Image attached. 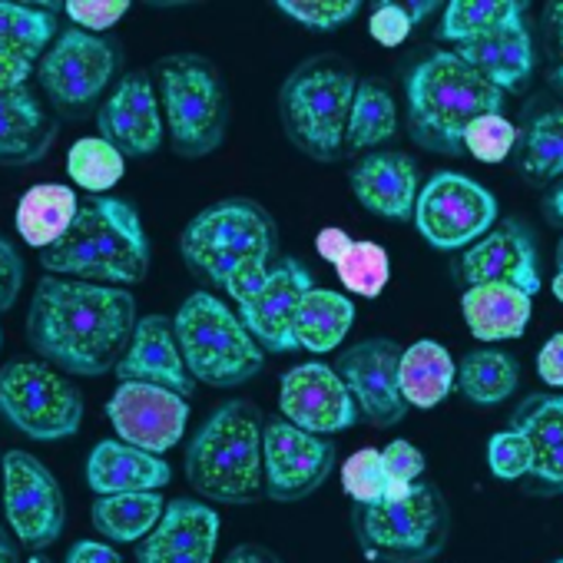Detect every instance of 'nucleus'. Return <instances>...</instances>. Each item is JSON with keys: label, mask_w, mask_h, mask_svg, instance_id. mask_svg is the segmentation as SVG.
<instances>
[{"label": "nucleus", "mask_w": 563, "mask_h": 563, "mask_svg": "<svg viewBox=\"0 0 563 563\" xmlns=\"http://www.w3.org/2000/svg\"><path fill=\"white\" fill-rule=\"evenodd\" d=\"M136 329V299L113 286L44 275L27 312L31 345L57 368L84 378L107 375Z\"/></svg>", "instance_id": "nucleus-1"}, {"label": "nucleus", "mask_w": 563, "mask_h": 563, "mask_svg": "<svg viewBox=\"0 0 563 563\" xmlns=\"http://www.w3.org/2000/svg\"><path fill=\"white\" fill-rule=\"evenodd\" d=\"M41 265L51 275L97 286L140 282L150 268V242L136 206L117 196H87L70 229L41 249Z\"/></svg>", "instance_id": "nucleus-2"}, {"label": "nucleus", "mask_w": 563, "mask_h": 563, "mask_svg": "<svg viewBox=\"0 0 563 563\" xmlns=\"http://www.w3.org/2000/svg\"><path fill=\"white\" fill-rule=\"evenodd\" d=\"M500 103L504 93L454 51L431 54L408 74V130L431 153L461 156L464 130L484 113H500Z\"/></svg>", "instance_id": "nucleus-3"}, {"label": "nucleus", "mask_w": 563, "mask_h": 563, "mask_svg": "<svg viewBox=\"0 0 563 563\" xmlns=\"http://www.w3.org/2000/svg\"><path fill=\"white\" fill-rule=\"evenodd\" d=\"M265 418L249 401L222 405L192 438L186 454L189 484L222 504H249L262 494Z\"/></svg>", "instance_id": "nucleus-4"}, {"label": "nucleus", "mask_w": 563, "mask_h": 563, "mask_svg": "<svg viewBox=\"0 0 563 563\" xmlns=\"http://www.w3.org/2000/svg\"><path fill=\"white\" fill-rule=\"evenodd\" d=\"M173 335L186 372L202 385L235 388L262 372V349L216 296H189L173 319Z\"/></svg>", "instance_id": "nucleus-5"}, {"label": "nucleus", "mask_w": 563, "mask_h": 563, "mask_svg": "<svg viewBox=\"0 0 563 563\" xmlns=\"http://www.w3.org/2000/svg\"><path fill=\"white\" fill-rule=\"evenodd\" d=\"M355 87V74L335 60L302 64L278 93V110L289 140L312 159H339L345 150Z\"/></svg>", "instance_id": "nucleus-6"}, {"label": "nucleus", "mask_w": 563, "mask_h": 563, "mask_svg": "<svg viewBox=\"0 0 563 563\" xmlns=\"http://www.w3.org/2000/svg\"><path fill=\"white\" fill-rule=\"evenodd\" d=\"M179 252L202 282L222 289V278L232 265L242 258H272L278 252V232L258 202L225 199L202 209L186 225Z\"/></svg>", "instance_id": "nucleus-7"}, {"label": "nucleus", "mask_w": 563, "mask_h": 563, "mask_svg": "<svg viewBox=\"0 0 563 563\" xmlns=\"http://www.w3.org/2000/svg\"><path fill=\"white\" fill-rule=\"evenodd\" d=\"M355 530L362 547L378 560L424 563L444 547L448 507L431 484L418 481L401 497L358 507Z\"/></svg>", "instance_id": "nucleus-8"}, {"label": "nucleus", "mask_w": 563, "mask_h": 563, "mask_svg": "<svg viewBox=\"0 0 563 563\" xmlns=\"http://www.w3.org/2000/svg\"><path fill=\"white\" fill-rule=\"evenodd\" d=\"M163 110L179 156H209L229 126V97L202 57H169L163 64Z\"/></svg>", "instance_id": "nucleus-9"}, {"label": "nucleus", "mask_w": 563, "mask_h": 563, "mask_svg": "<svg viewBox=\"0 0 563 563\" xmlns=\"http://www.w3.org/2000/svg\"><path fill=\"white\" fill-rule=\"evenodd\" d=\"M0 411L34 441L77 434L84 421L80 388L41 362H11L0 372Z\"/></svg>", "instance_id": "nucleus-10"}, {"label": "nucleus", "mask_w": 563, "mask_h": 563, "mask_svg": "<svg viewBox=\"0 0 563 563\" xmlns=\"http://www.w3.org/2000/svg\"><path fill=\"white\" fill-rule=\"evenodd\" d=\"M497 199L461 173H434L415 199V225L428 245L454 252L494 229Z\"/></svg>", "instance_id": "nucleus-11"}, {"label": "nucleus", "mask_w": 563, "mask_h": 563, "mask_svg": "<svg viewBox=\"0 0 563 563\" xmlns=\"http://www.w3.org/2000/svg\"><path fill=\"white\" fill-rule=\"evenodd\" d=\"M335 467V444L309 434L286 418L262 428V487L272 500H302L316 494Z\"/></svg>", "instance_id": "nucleus-12"}, {"label": "nucleus", "mask_w": 563, "mask_h": 563, "mask_svg": "<svg viewBox=\"0 0 563 563\" xmlns=\"http://www.w3.org/2000/svg\"><path fill=\"white\" fill-rule=\"evenodd\" d=\"M117 70V51L110 41L67 31L41 60V84L60 110H80L103 93Z\"/></svg>", "instance_id": "nucleus-13"}, {"label": "nucleus", "mask_w": 563, "mask_h": 563, "mask_svg": "<svg viewBox=\"0 0 563 563\" xmlns=\"http://www.w3.org/2000/svg\"><path fill=\"white\" fill-rule=\"evenodd\" d=\"M4 510L27 547H51L64 530L60 484L27 451H11L4 457Z\"/></svg>", "instance_id": "nucleus-14"}, {"label": "nucleus", "mask_w": 563, "mask_h": 563, "mask_svg": "<svg viewBox=\"0 0 563 563\" xmlns=\"http://www.w3.org/2000/svg\"><path fill=\"white\" fill-rule=\"evenodd\" d=\"M107 415L123 444H133L146 454H163L179 444L189 421V405L176 391L143 382H120Z\"/></svg>", "instance_id": "nucleus-15"}, {"label": "nucleus", "mask_w": 563, "mask_h": 563, "mask_svg": "<svg viewBox=\"0 0 563 563\" xmlns=\"http://www.w3.org/2000/svg\"><path fill=\"white\" fill-rule=\"evenodd\" d=\"M401 345L391 339H368L339 355L335 375L345 382L355 408L378 428H391L408 415V405L398 388Z\"/></svg>", "instance_id": "nucleus-16"}, {"label": "nucleus", "mask_w": 563, "mask_h": 563, "mask_svg": "<svg viewBox=\"0 0 563 563\" xmlns=\"http://www.w3.org/2000/svg\"><path fill=\"white\" fill-rule=\"evenodd\" d=\"M461 275L467 286H510L523 296L540 292V258L537 242L523 222H500L484 232L461 255Z\"/></svg>", "instance_id": "nucleus-17"}, {"label": "nucleus", "mask_w": 563, "mask_h": 563, "mask_svg": "<svg viewBox=\"0 0 563 563\" xmlns=\"http://www.w3.org/2000/svg\"><path fill=\"white\" fill-rule=\"evenodd\" d=\"M312 275L296 258H282L268 268L262 289L239 306V322L268 352H292L296 345V316L302 299L312 292Z\"/></svg>", "instance_id": "nucleus-18"}, {"label": "nucleus", "mask_w": 563, "mask_h": 563, "mask_svg": "<svg viewBox=\"0 0 563 563\" xmlns=\"http://www.w3.org/2000/svg\"><path fill=\"white\" fill-rule=\"evenodd\" d=\"M278 408L289 424L309 431V434H335L349 431L358 421L355 398L349 395L345 382L335 375V368L322 362H309L292 368L282 378Z\"/></svg>", "instance_id": "nucleus-19"}, {"label": "nucleus", "mask_w": 563, "mask_h": 563, "mask_svg": "<svg viewBox=\"0 0 563 563\" xmlns=\"http://www.w3.org/2000/svg\"><path fill=\"white\" fill-rule=\"evenodd\" d=\"M219 514L199 500H173L136 547V563H212Z\"/></svg>", "instance_id": "nucleus-20"}, {"label": "nucleus", "mask_w": 563, "mask_h": 563, "mask_svg": "<svg viewBox=\"0 0 563 563\" xmlns=\"http://www.w3.org/2000/svg\"><path fill=\"white\" fill-rule=\"evenodd\" d=\"M100 140L120 156H150L163 143L159 100L146 74H130L100 110Z\"/></svg>", "instance_id": "nucleus-21"}, {"label": "nucleus", "mask_w": 563, "mask_h": 563, "mask_svg": "<svg viewBox=\"0 0 563 563\" xmlns=\"http://www.w3.org/2000/svg\"><path fill=\"white\" fill-rule=\"evenodd\" d=\"M117 378L120 382H143V385H156L166 391H176L179 398L192 395V378L183 365L176 335H173V322L163 316H146L136 322L133 339L123 352V358L117 362Z\"/></svg>", "instance_id": "nucleus-22"}, {"label": "nucleus", "mask_w": 563, "mask_h": 563, "mask_svg": "<svg viewBox=\"0 0 563 563\" xmlns=\"http://www.w3.org/2000/svg\"><path fill=\"white\" fill-rule=\"evenodd\" d=\"M352 189L368 212L405 222L415 216L418 163L405 153H372L352 169Z\"/></svg>", "instance_id": "nucleus-23"}, {"label": "nucleus", "mask_w": 563, "mask_h": 563, "mask_svg": "<svg viewBox=\"0 0 563 563\" xmlns=\"http://www.w3.org/2000/svg\"><path fill=\"white\" fill-rule=\"evenodd\" d=\"M454 54L500 93L520 90V84H527L533 70V41H530L523 18H514L484 37L457 44Z\"/></svg>", "instance_id": "nucleus-24"}, {"label": "nucleus", "mask_w": 563, "mask_h": 563, "mask_svg": "<svg viewBox=\"0 0 563 563\" xmlns=\"http://www.w3.org/2000/svg\"><path fill=\"white\" fill-rule=\"evenodd\" d=\"M169 477H173V471L159 454H146L123 441H100L87 461V484L100 497L159 490L169 484Z\"/></svg>", "instance_id": "nucleus-25"}, {"label": "nucleus", "mask_w": 563, "mask_h": 563, "mask_svg": "<svg viewBox=\"0 0 563 563\" xmlns=\"http://www.w3.org/2000/svg\"><path fill=\"white\" fill-rule=\"evenodd\" d=\"M530 444V474L547 487L563 494V398L533 395L510 421Z\"/></svg>", "instance_id": "nucleus-26"}, {"label": "nucleus", "mask_w": 563, "mask_h": 563, "mask_svg": "<svg viewBox=\"0 0 563 563\" xmlns=\"http://www.w3.org/2000/svg\"><path fill=\"white\" fill-rule=\"evenodd\" d=\"M54 140L57 123L31 87L0 90V163H34Z\"/></svg>", "instance_id": "nucleus-27"}, {"label": "nucleus", "mask_w": 563, "mask_h": 563, "mask_svg": "<svg viewBox=\"0 0 563 563\" xmlns=\"http://www.w3.org/2000/svg\"><path fill=\"white\" fill-rule=\"evenodd\" d=\"M461 312L477 342H510L527 332L533 299L510 286H467Z\"/></svg>", "instance_id": "nucleus-28"}, {"label": "nucleus", "mask_w": 563, "mask_h": 563, "mask_svg": "<svg viewBox=\"0 0 563 563\" xmlns=\"http://www.w3.org/2000/svg\"><path fill=\"white\" fill-rule=\"evenodd\" d=\"M454 358L438 342H415L401 349L398 362V388L408 408H438L454 388Z\"/></svg>", "instance_id": "nucleus-29"}, {"label": "nucleus", "mask_w": 563, "mask_h": 563, "mask_svg": "<svg viewBox=\"0 0 563 563\" xmlns=\"http://www.w3.org/2000/svg\"><path fill=\"white\" fill-rule=\"evenodd\" d=\"M517 169L533 183L563 176V107H543L527 117L514 140Z\"/></svg>", "instance_id": "nucleus-30"}, {"label": "nucleus", "mask_w": 563, "mask_h": 563, "mask_svg": "<svg viewBox=\"0 0 563 563\" xmlns=\"http://www.w3.org/2000/svg\"><path fill=\"white\" fill-rule=\"evenodd\" d=\"M77 192L70 186L60 183H41L34 189L24 192L21 206H18V232L27 245L34 249H47L54 245L74 222L77 216Z\"/></svg>", "instance_id": "nucleus-31"}, {"label": "nucleus", "mask_w": 563, "mask_h": 563, "mask_svg": "<svg viewBox=\"0 0 563 563\" xmlns=\"http://www.w3.org/2000/svg\"><path fill=\"white\" fill-rule=\"evenodd\" d=\"M352 322H355L352 299H345L342 292L312 289L302 299L299 316H296V345L312 355L335 352L345 342Z\"/></svg>", "instance_id": "nucleus-32"}, {"label": "nucleus", "mask_w": 563, "mask_h": 563, "mask_svg": "<svg viewBox=\"0 0 563 563\" xmlns=\"http://www.w3.org/2000/svg\"><path fill=\"white\" fill-rule=\"evenodd\" d=\"M517 378H520L517 362L507 352H497V349L467 352L464 362L454 372V382H457L461 395L471 405H481V408L507 401L517 391Z\"/></svg>", "instance_id": "nucleus-33"}, {"label": "nucleus", "mask_w": 563, "mask_h": 563, "mask_svg": "<svg viewBox=\"0 0 563 563\" xmlns=\"http://www.w3.org/2000/svg\"><path fill=\"white\" fill-rule=\"evenodd\" d=\"M398 130V107L395 97L382 80H362L352 97L349 110V130H345V146L349 150H368L385 140H391Z\"/></svg>", "instance_id": "nucleus-34"}, {"label": "nucleus", "mask_w": 563, "mask_h": 563, "mask_svg": "<svg viewBox=\"0 0 563 563\" xmlns=\"http://www.w3.org/2000/svg\"><path fill=\"white\" fill-rule=\"evenodd\" d=\"M163 517V497L156 490L140 494H107L93 504V527L120 543L146 537Z\"/></svg>", "instance_id": "nucleus-35"}, {"label": "nucleus", "mask_w": 563, "mask_h": 563, "mask_svg": "<svg viewBox=\"0 0 563 563\" xmlns=\"http://www.w3.org/2000/svg\"><path fill=\"white\" fill-rule=\"evenodd\" d=\"M54 34H57V18L51 11L0 0V54L34 64L47 51Z\"/></svg>", "instance_id": "nucleus-36"}, {"label": "nucleus", "mask_w": 563, "mask_h": 563, "mask_svg": "<svg viewBox=\"0 0 563 563\" xmlns=\"http://www.w3.org/2000/svg\"><path fill=\"white\" fill-rule=\"evenodd\" d=\"M523 8L527 4H517V0H451L444 11L441 37L451 41L454 47L467 44L504 27L514 18H523Z\"/></svg>", "instance_id": "nucleus-37"}, {"label": "nucleus", "mask_w": 563, "mask_h": 563, "mask_svg": "<svg viewBox=\"0 0 563 563\" xmlns=\"http://www.w3.org/2000/svg\"><path fill=\"white\" fill-rule=\"evenodd\" d=\"M123 156L100 136H84L67 153V173L77 186H84L93 196L110 192L123 179Z\"/></svg>", "instance_id": "nucleus-38"}, {"label": "nucleus", "mask_w": 563, "mask_h": 563, "mask_svg": "<svg viewBox=\"0 0 563 563\" xmlns=\"http://www.w3.org/2000/svg\"><path fill=\"white\" fill-rule=\"evenodd\" d=\"M335 272L352 296L378 299L388 286V278H391V262L378 242H352L349 252L339 258Z\"/></svg>", "instance_id": "nucleus-39"}, {"label": "nucleus", "mask_w": 563, "mask_h": 563, "mask_svg": "<svg viewBox=\"0 0 563 563\" xmlns=\"http://www.w3.org/2000/svg\"><path fill=\"white\" fill-rule=\"evenodd\" d=\"M342 487L358 507L378 504L385 497V490H388V477H385V467H382V451H375V448L355 451L342 467Z\"/></svg>", "instance_id": "nucleus-40"}, {"label": "nucleus", "mask_w": 563, "mask_h": 563, "mask_svg": "<svg viewBox=\"0 0 563 563\" xmlns=\"http://www.w3.org/2000/svg\"><path fill=\"white\" fill-rule=\"evenodd\" d=\"M517 130L500 113H484L464 130V150L481 163H500L514 153Z\"/></svg>", "instance_id": "nucleus-41"}, {"label": "nucleus", "mask_w": 563, "mask_h": 563, "mask_svg": "<svg viewBox=\"0 0 563 563\" xmlns=\"http://www.w3.org/2000/svg\"><path fill=\"white\" fill-rule=\"evenodd\" d=\"M275 8L302 27L332 31V27H342L345 21H352L362 4L358 0H278Z\"/></svg>", "instance_id": "nucleus-42"}, {"label": "nucleus", "mask_w": 563, "mask_h": 563, "mask_svg": "<svg viewBox=\"0 0 563 563\" xmlns=\"http://www.w3.org/2000/svg\"><path fill=\"white\" fill-rule=\"evenodd\" d=\"M382 467H385V477H388V490L385 497H401L411 490V484L421 481L424 474V454L411 444V441H391L385 451H382ZM382 497V500H385Z\"/></svg>", "instance_id": "nucleus-43"}, {"label": "nucleus", "mask_w": 563, "mask_h": 563, "mask_svg": "<svg viewBox=\"0 0 563 563\" xmlns=\"http://www.w3.org/2000/svg\"><path fill=\"white\" fill-rule=\"evenodd\" d=\"M487 464L500 481H520L530 474V444L520 431H497L487 441Z\"/></svg>", "instance_id": "nucleus-44"}, {"label": "nucleus", "mask_w": 563, "mask_h": 563, "mask_svg": "<svg viewBox=\"0 0 563 563\" xmlns=\"http://www.w3.org/2000/svg\"><path fill=\"white\" fill-rule=\"evenodd\" d=\"M126 11H130L126 0H70V4H67L70 21L80 24V31H90V34L110 31L113 24L123 21Z\"/></svg>", "instance_id": "nucleus-45"}, {"label": "nucleus", "mask_w": 563, "mask_h": 563, "mask_svg": "<svg viewBox=\"0 0 563 563\" xmlns=\"http://www.w3.org/2000/svg\"><path fill=\"white\" fill-rule=\"evenodd\" d=\"M411 27H415V21H411V14H408L405 4H378L375 14H372V21H368V31H372V37L382 47L405 44L408 34H411Z\"/></svg>", "instance_id": "nucleus-46"}, {"label": "nucleus", "mask_w": 563, "mask_h": 563, "mask_svg": "<svg viewBox=\"0 0 563 563\" xmlns=\"http://www.w3.org/2000/svg\"><path fill=\"white\" fill-rule=\"evenodd\" d=\"M268 268H272L268 258H242L222 278V289L229 292V299H235V306H242L262 289V282L268 278Z\"/></svg>", "instance_id": "nucleus-47"}, {"label": "nucleus", "mask_w": 563, "mask_h": 563, "mask_svg": "<svg viewBox=\"0 0 563 563\" xmlns=\"http://www.w3.org/2000/svg\"><path fill=\"white\" fill-rule=\"evenodd\" d=\"M21 286H24V258L4 235H0V312L18 302Z\"/></svg>", "instance_id": "nucleus-48"}, {"label": "nucleus", "mask_w": 563, "mask_h": 563, "mask_svg": "<svg viewBox=\"0 0 563 563\" xmlns=\"http://www.w3.org/2000/svg\"><path fill=\"white\" fill-rule=\"evenodd\" d=\"M537 372H540V378H543L547 385L563 388V332L553 335V339L540 349V355H537Z\"/></svg>", "instance_id": "nucleus-49"}, {"label": "nucleus", "mask_w": 563, "mask_h": 563, "mask_svg": "<svg viewBox=\"0 0 563 563\" xmlns=\"http://www.w3.org/2000/svg\"><path fill=\"white\" fill-rule=\"evenodd\" d=\"M67 563H120V553L110 543L100 540H80L70 547Z\"/></svg>", "instance_id": "nucleus-50"}, {"label": "nucleus", "mask_w": 563, "mask_h": 563, "mask_svg": "<svg viewBox=\"0 0 563 563\" xmlns=\"http://www.w3.org/2000/svg\"><path fill=\"white\" fill-rule=\"evenodd\" d=\"M355 239L345 232V229H322L319 235H316V249H319V255L325 258V262H332V265H339V258L349 252V245H352Z\"/></svg>", "instance_id": "nucleus-51"}, {"label": "nucleus", "mask_w": 563, "mask_h": 563, "mask_svg": "<svg viewBox=\"0 0 563 563\" xmlns=\"http://www.w3.org/2000/svg\"><path fill=\"white\" fill-rule=\"evenodd\" d=\"M27 77H31V64L14 60V57H8V54H0V90L27 87Z\"/></svg>", "instance_id": "nucleus-52"}, {"label": "nucleus", "mask_w": 563, "mask_h": 563, "mask_svg": "<svg viewBox=\"0 0 563 563\" xmlns=\"http://www.w3.org/2000/svg\"><path fill=\"white\" fill-rule=\"evenodd\" d=\"M222 563H282L272 550H265V547H258V543H242V547H235Z\"/></svg>", "instance_id": "nucleus-53"}, {"label": "nucleus", "mask_w": 563, "mask_h": 563, "mask_svg": "<svg viewBox=\"0 0 563 563\" xmlns=\"http://www.w3.org/2000/svg\"><path fill=\"white\" fill-rule=\"evenodd\" d=\"M547 212H550L553 222H563V183L547 196Z\"/></svg>", "instance_id": "nucleus-54"}, {"label": "nucleus", "mask_w": 563, "mask_h": 563, "mask_svg": "<svg viewBox=\"0 0 563 563\" xmlns=\"http://www.w3.org/2000/svg\"><path fill=\"white\" fill-rule=\"evenodd\" d=\"M547 18H550V27L556 31V37H560V44H563V0H556V4H550Z\"/></svg>", "instance_id": "nucleus-55"}, {"label": "nucleus", "mask_w": 563, "mask_h": 563, "mask_svg": "<svg viewBox=\"0 0 563 563\" xmlns=\"http://www.w3.org/2000/svg\"><path fill=\"white\" fill-rule=\"evenodd\" d=\"M0 563H18V550H14V543L8 540L4 527H0Z\"/></svg>", "instance_id": "nucleus-56"}, {"label": "nucleus", "mask_w": 563, "mask_h": 563, "mask_svg": "<svg viewBox=\"0 0 563 563\" xmlns=\"http://www.w3.org/2000/svg\"><path fill=\"white\" fill-rule=\"evenodd\" d=\"M550 292H553V296L563 302V272H556V275H553V282H550Z\"/></svg>", "instance_id": "nucleus-57"}, {"label": "nucleus", "mask_w": 563, "mask_h": 563, "mask_svg": "<svg viewBox=\"0 0 563 563\" xmlns=\"http://www.w3.org/2000/svg\"><path fill=\"white\" fill-rule=\"evenodd\" d=\"M553 87H556V90L563 93V64H560V67L553 70Z\"/></svg>", "instance_id": "nucleus-58"}, {"label": "nucleus", "mask_w": 563, "mask_h": 563, "mask_svg": "<svg viewBox=\"0 0 563 563\" xmlns=\"http://www.w3.org/2000/svg\"><path fill=\"white\" fill-rule=\"evenodd\" d=\"M556 272H563V242H560V249H556Z\"/></svg>", "instance_id": "nucleus-59"}, {"label": "nucleus", "mask_w": 563, "mask_h": 563, "mask_svg": "<svg viewBox=\"0 0 563 563\" xmlns=\"http://www.w3.org/2000/svg\"><path fill=\"white\" fill-rule=\"evenodd\" d=\"M31 563H51L47 556H31Z\"/></svg>", "instance_id": "nucleus-60"}, {"label": "nucleus", "mask_w": 563, "mask_h": 563, "mask_svg": "<svg viewBox=\"0 0 563 563\" xmlns=\"http://www.w3.org/2000/svg\"><path fill=\"white\" fill-rule=\"evenodd\" d=\"M553 563H563V560H553Z\"/></svg>", "instance_id": "nucleus-61"}]
</instances>
